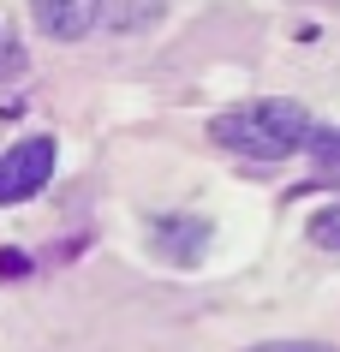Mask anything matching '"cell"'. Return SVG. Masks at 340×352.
Segmentation results:
<instances>
[{"label":"cell","mask_w":340,"mask_h":352,"mask_svg":"<svg viewBox=\"0 0 340 352\" xmlns=\"http://www.w3.org/2000/svg\"><path fill=\"white\" fill-rule=\"evenodd\" d=\"M304 149H310V162H317L322 173H340V126H317Z\"/></svg>","instance_id":"obj_5"},{"label":"cell","mask_w":340,"mask_h":352,"mask_svg":"<svg viewBox=\"0 0 340 352\" xmlns=\"http://www.w3.org/2000/svg\"><path fill=\"white\" fill-rule=\"evenodd\" d=\"M245 352H340V346H322V340H263V346H245Z\"/></svg>","instance_id":"obj_7"},{"label":"cell","mask_w":340,"mask_h":352,"mask_svg":"<svg viewBox=\"0 0 340 352\" xmlns=\"http://www.w3.org/2000/svg\"><path fill=\"white\" fill-rule=\"evenodd\" d=\"M310 239H317L322 251H340V204H328V209L310 215Z\"/></svg>","instance_id":"obj_6"},{"label":"cell","mask_w":340,"mask_h":352,"mask_svg":"<svg viewBox=\"0 0 340 352\" xmlns=\"http://www.w3.org/2000/svg\"><path fill=\"white\" fill-rule=\"evenodd\" d=\"M0 275H6V280H24V275H30V257H24V251H0Z\"/></svg>","instance_id":"obj_8"},{"label":"cell","mask_w":340,"mask_h":352,"mask_svg":"<svg viewBox=\"0 0 340 352\" xmlns=\"http://www.w3.org/2000/svg\"><path fill=\"white\" fill-rule=\"evenodd\" d=\"M30 19L54 42H84L102 19V0H30Z\"/></svg>","instance_id":"obj_3"},{"label":"cell","mask_w":340,"mask_h":352,"mask_svg":"<svg viewBox=\"0 0 340 352\" xmlns=\"http://www.w3.org/2000/svg\"><path fill=\"white\" fill-rule=\"evenodd\" d=\"M150 245H155L168 263L191 269V263L209 251V221H197V215H161V221L150 227Z\"/></svg>","instance_id":"obj_4"},{"label":"cell","mask_w":340,"mask_h":352,"mask_svg":"<svg viewBox=\"0 0 340 352\" xmlns=\"http://www.w3.org/2000/svg\"><path fill=\"white\" fill-rule=\"evenodd\" d=\"M54 138H19L12 149H0V204L12 209V204H30L48 179H54Z\"/></svg>","instance_id":"obj_2"},{"label":"cell","mask_w":340,"mask_h":352,"mask_svg":"<svg viewBox=\"0 0 340 352\" xmlns=\"http://www.w3.org/2000/svg\"><path fill=\"white\" fill-rule=\"evenodd\" d=\"M310 131H317L310 108L286 102V96H257V102L227 108L209 126V138L221 149H233V155H251V162H286V155H299L310 144Z\"/></svg>","instance_id":"obj_1"}]
</instances>
